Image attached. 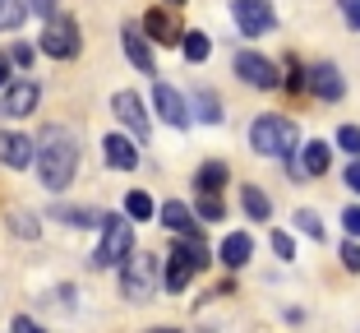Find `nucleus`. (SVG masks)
<instances>
[{"label":"nucleus","instance_id":"nucleus-3","mask_svg":"<svg viewBox=\"0 0 360 333\" xmlns=\"http://www.w3.org/2000/svg\"><path fill=\"white\" fill-rule=\"evenodd\" d=\"M199 269H208V246L199 241V232H190V237H180L176 250L167 255V278H162V282H167V291H176V296H180Z\"/></svg>","mask_w":360,"mask_h":333},{"label":"nucleus","instance_id":"nucleus-13","mask_svg":"<svg viewBox=\"0 0 360 333\" xmlns=\"http://www.w3.org/2000/svg\"><path fill=\"white\" fill-rule=\"evenodd\" d=\"M102 158H106V167H116V172H134L139 167V149H134L129 134H106L102 139Z\"/></svg>","mask_w":360,"mask_h":333},{"label":"nucleus","instance_id":"nucleus-22","mask_svg":"<svg viewBox=\"0 0 360 333\" xmlns=\"http://www.w3.org/2000/svg\"><path fill=\"white\" fill-rule=\"evenodd\" d=\"M180 46H185V61H190V65H203V61H208V51H212L208 32H199V28L185 32V37H180Z\"/></svg>","mask_w":360,"mask_h":333},{"label":"nucleus","instance_id":"nucleus-33","mask_svg":"<svg viewBox=\"0 0 360 333\" xmlns=\"http://www.w3.org/2000/svg\"><path fill=\"white\" fill-rule=\"evenodd\" d=\"M10 61H14V65H23V70H28V65H32V46H28V42H14Z\"/></svg>","mask_w":360,"mask_h":333},{"label":"nucleus","instance_id":"nucleus-41","mask_svg":"<svg viewBox=\"0 0 360 333\" xmlns=\"http://www.w3.org/2000/svg\"><path fill=\"white\" fill-rule=\"evenodd\" d=\"M171 5H185V0H171Z\"/></svg>","mask_w":360,"mask_h":333},{"label":"nucleus","instance_id":"nucleus-10","mask_svg":"<svg viewBox=\"0 0 360 333\" xmlns=\"http://www.w3.org/2000/svg\"><path fill=\"white\" fill-rule=\"evenodd\" d=\"M153 111H158L167 125H176V130L190 125V102H185V93H176L171 84H158V88H153Z\"/></svg>","mask_w":360,"mask_h":333},{"label":"nucleus","instance_id":"nucleus-40","mask_svg":"<svg viewBox=\"0 0 360 333\" xmlns=\"http://www.w3.org/2000/svg\"><path fill=\"white\" fill-rule=\"evenodd\" d=\"M153 333H176V329H153Z\"/></svg>","mask_w":360,"mask_h":333},{"label":"nucleus","instance_id":"nucleus-27","mask_svg":"<svg viewBox=\"0 0 360 333\" xmlns=\"http://www.w3.org/2000/svg\"><path fill=\"white\" fill-rule=\"evenodd\" d=\"M296 222H300V232H305V237H314V241H323V237H328V232H323V222H319V213H314V208H300V213H296Z\"/></svg>","mask_w":360,"mask_h":333},{"label":"nucleus","instance_id":"nucleus-7","mask_svg":"<svg viewBox=\"0 0 360 333\" xmlns=\"http://www.w3.org/2000/svg\"><path fill=\"white\" fill-rule=\"evenodd\" d=\"M231 19H236V28H240L245 37H264V32L277 23V14H273L268 0H231Z\"/></svg>","mask_w":360,"mask_h":333},{"label":"nucleus","instance_id":"nucleus-30","mask_svg":"<svg viewBox=\"0 0 360 333\" xmlns=\"http://www.w3.org/2000/svg\"><path fill=\"white\" fill-rule=\"evenodd\" d=\"M273 250H277V259H296V241L286 232H273Z\"/></svg>","mask_w":360,"mask_h":333},{"label":"nucleus","instance_id":"nucleus-35","mask_svg":"<svg viewBox=\"0 0 360 333\" xmlns=\"http://www.w3.org/2000/svg\"><path fill=\"white\" fill-rule=\"evenodd\" d=\"M342 10H347V23L360 32V0H342Z\"/></svg>","mask_w":360,"mask_h":333},{"label":"nucleus","instance_id":"nucleus-39","mask_svg":"<svg viewBox=\"0 0 360 333\" xmlns=\"http://www.w3.org/2000/svg\"><path fill=\"white\" fill-rule=\"evenodd\" d=\"M10 84V56H0V88Z\"/></svg>","mask_w":360,"mask_h":333},{"label":"nucleus","instance_id":"nucleus-23","mask_svg":"<svg viewBox=\"0 0 360 333\" xmlns=\"http://www.w3.org/2000/svg\"><path fill=\"white\" fill-rule=\"evenodd\" d=\"M240 204H245V213L255 218V222H268V213H273V204H268V194L259 190V185H245Z\"/></svg>","mask_w":360,"mask_h":333},{"label":"nucleus","instance_id":"nucleus-36","mask_svg":"<svg viewBox=\"0 0 360 333\" xmlns=\"http://www.w3.org/2000/svg\"><path fill=\"white\" fill-rule=\"evenodd\" d=\"M342 227H347L351 237H360V208H347V213H342Z\"/></svg>","mask_w":360,"mask_h":333},{"label":"nucleus","instance_id":"nucleus-28","mask_svg":"<svg viewBox=\"0 0 360 333\" xmlns=\"http://www.w3.org/2000/svg\"><path fill=\"white\" fill-rule=\"evenodd\" d=\"M338 149H347L351 158H360V125H342L338 130Z\"/></svg>","mask_w":360,"mask_h":333},{"label":"nucleus","instance_id":"nucleus-34","mask_svg":"<svg viewBox=\"0 0 360 333\" xmlns=\"http://www.w3.org/2000/svg\"><path fill=\"white\" fill-rule=\"evenodd\" d=\"M23 5H28L32 14H42V19H51V14H56V0H23Z\"/></svg>","mask_w":360,"mask_h":333},{"label":"nucleus","instance_id":"nucleus-18","mask_svg":"<svg viewBox=\"0 0 360 333\" xmlns=\"http://www.w3.org/2000/svg\"><path fill=\"white\" fill-rule=\"evenodd\" d=\"M120 42H125V56H129V65H134L139 75H158V65H153V51L143 46V37H139L134 23H129V28L120 32Z\"/></svg>","mask_w":360,"mask_h":333},{"label":"nucleus","instance_id":"nucleus-29","mask_svg":"<svg viewBox=\"0 0 360 333\" xmlns=\"http://www.w3.org/2000/svg\"><path fill=\"white\" fill-rule=\"evenodd\" d=\"M305 70H300V61H286V79H282V84L286 88H291V93H300V88H305Z\"/></svg>","mask_w":360,"mask_h":333},{"label":"nucleus","instance_id":"nucleus-17","mask_svg":"<svg viewBox=\"0 0 360 333\" xmlns=\"http://www.w3.org/2000/svg\"><path fill=\"white\" fill-rule=\"evenodd\" d=\"M158 218H162V227H167V232H176V237H190L194 227V208L190 204H180V199H167V204L158 208Z\"/></svg>","mask_w":360,"mask_h":333},{"label":"nucleus","instance_id":"nucleus-14","mask_svg":"<svg viewBox=\"0 0 360 333\" xmlns=\"http://www.w3.org/2000/svg\"><path fill=\"white\" fill-rule=\"evenodd\" d=\"M143 32H148L153 42H162V46H180V19L176 14H167V10H148L143 14Z\"/></svg>","mask_w":360,"mask_h":333},{"label":"nucleus","instance_id":"nucleus-9","mask_svg":"<svg viewBox=\"0 0 360 333\" xmlns=\"http://www.w3.org/2000/svg\"><path fill=\"white\" fill-rule=\"evenodd\" d=\"M37 97H42V88L32 84V79H10V84H5V97H0V111L23 120V116L37 111Z\"/></svg>","mask_w":360,"mask_h":333},{"label":"nucleus","instance_id":"nucleus-31","mask_svg":"<svg viewBox=\"0 0 360 333\" xmlns=\"http://www.w3.org/2000/svg\"><path fill=\"white\" fill-rule=\"evenodd\" d=\"M342 264H347V273H360V241H347V246H342Z\"/></svg>","mask_w":360,"mask_h":333},{"label":"nucleus","instance_id":"nucleus-15","mask_svg":"<svg viewBox=\"0 0 360 333\" xmlns=\"http://www.w3.org/2000/svg\"><path fill=\"white\" fill-rule=\"evenodd\" d=\"M0 162L14 167V172L32 167V139L28 134H14V130H0Z\"/></svg>","mask_w":360,"mask_h":333},{"label":"nucleus","instance_id":"nucleus-12","mask_svg":"<svg viewBox=\"0 0 360 333\" xmlns=\"http://www.w3.org/2000/svg\"><path fill=\"white\" fill-rule=\"evenodd\" d=\"M305 88L319 97V102H338L342 93H347V84H342V70L338 65H309V79H305Z\"/></svg>","mask_w":360,"mask_h":333},{"label":"nucleus","instance_id":"nucleus-19","mask_svg":"<svg viewBox=\"0 0 360 333\" xmlns=\"http://www.w3.org/2000/svg\"><path fill=\"white\" fill-rule=\"evenodd\" d=\"M328 167H333V149L323 139H309L305 144V162H300V172L305 176H328Z\"/></svg>","mask_w":360,"mask_h":333},{"label":"nucleus","instance_id":"nucleus-38","mask_svg":"<svg viewBox=\"0 0 360 333\" xmlns=\"http://www.w3.org/2000/svg\"><path fill=\"white\" fill-rule=\"evenodd\" d=\"M14 333H42V324H32L28 315H19V320H14Z\"/></svg>","mask_w":360,"mask_h":333},{"label":"nucleus","instance_id":"nucleus-37","mask_svg":"<svg viewBox=\"0 0 360 333\" xmlns=\"http://www.w3.org/2000/svg\"><path fill=\"white\" fill-rule=\"evenodd\" d=\"M347 190L360 194V158H351V167H347Z\"/></svg>","mask_w":360,"mask_h":333},{"label":"nucleus","instance_id":"nucleus-5","mask_svg":"<svg viewBox=\"0 0 360 333\" xmlns=\"http://www.w3.org/2000/svg\"><path fill=\"white\" fill-rule=\"evenodd\" d=\"M158 264L162 259H153V255H129L120 264V291H125L129 301H148L153 291H158Z\"/></svg>","mask_w":360,"mask_h":333},{"label":"nucleus","instance_id":"nucleus-1","mask_svg":"<svg viewBox=\"0 0 360 333\" xmlns=\"http://www.w3.org/2000/svg\"><path fill=\"white\" fill-rule=\"evenodd\" d=\"M32 167H37V181L51 194L70 190V181L79 172V139L65 125H42V134L32 144Z\"/></svg>","mask_w":360,"mask_h":333},{"label":"nucleus","instance_id":"nucleus-6","mask_svg":"<svg viewBox=\"0 0 360 333\" xmlns=\"http://www.w3.org/2000/svg\"><path fill=\"white\" fill-rule=\"evenodd\" d=\"M79 23L70 19V14H51L42 28V51L51 56V61H75L79 56Z\"/></svg>","mask_w":360,"mask_h":333},{"label":"nucleus","instance_id":"nucleus-8","mask_svg":"<svg viewBox=\"0 0 360 333\" xmlns=\"http://www.w3.org/2000/svg\"><path fill=\"white\" fill-rule=\"evenodd\" d=\"M111 111L120 116V125L134 134V139H143L148 144V134H153V125H148V111H143V97L139 93H129V88H120L116 97H111Z\"/></svg>","mask_w":360,"mask_h":333},{"label":"nucleus","instance_id":"nucleus-2","mask_svg":"<svg viewBox=\"0 0 360 333\" xmlns=\"http://www.w3.org/2000/svg\"><path fill=\"white\" fill-rule=\"evenodd\" d=\"M296 144H300L296 120L277 116V111H268V116H259L255 125H250V149H255L259 158H291Z\"/></svg>","mask_w":360,"mask_h":333},{"label":"nucleus","instance_id":"nucleus-16","mask_svg":"<svg viewBox=\"0 0 360 333\" xmlns=\"http://www.w3.org/2000/svg\"><path fill=\"white\" fill-rule=\"evenodd\" d=\"M217 259H222L226 269H245V264L255 259V241H250V232H231V237L222 241V250H217Z\"/></svg>","mask_w":360,"mask_h":333},{"label":"nucleus","instance_id":"nucleus-32","mask_svg":"<svg viewBox=\"0 0 360 333\" xmlns=\"http://www.w3.org/2000/svg\"><path fill=\"white\" fill-rule=\"evenodd\" d=\"M14 232H19V237H37V218H28V213H14Z\"/></svg>","mask_w":360,"mask_h":333},{"label":"nucleus","instance_id":"nucleus-4","mask_svg":"<svg viewBox=\"0 0 360 333\" xmlns=\"http://www.w3.org/2000/svg\"><path fill=\"white\" fill-rule=\"evenodd\" d=\"M97 227H102V241H97V250H93V264L97 269L125 264V259L134 255V227H129V218L125 213H106Z\"/></svg>","mask_w":360,"mask_h":333},{"label":"nucleus","instance_id":"nucleus-20","mask_svg":"<svg viewBox=\"0 0 360 333\" xmlns=\"http://www.w3.org/2000/svg\"><path fill=\"white\" fill-rule=\"evenodd\" d=\"M194 185H199V194H222V185H226V162L222 158H217V162H203L199 176H194Z\"/></svg>","mask_w":360,"mask_h":333},{"label":"nucleus","instance_id":"nucleus-25","mask_svg":"<svg viewBox=\"0 0 360 333\" xmlns=\"http://www.w3.org/2000/svg\"><path fill=\"white\" fill-rule=\"evenodd\" d=\"M194 218H203V222H222V218H226L222 194H199V204H194Z\"/></svg>","mask_w":360,"mask_h":333},{"label":"nucleus","instance_id":"nucleus-11","mask_svg":"<svg viewBox=\"0 0 360 333\" xmlns=\"http://www.w3.org/2000/svg\"><path fill=\"white\" fill-rule=\"evenodd\" d=\"M236 75L245 79V84H255V88H277L282 79H277L273 61L259 51H236Z\"/></svg>","mask_w":360,"mask_h":333},{"label":"nucleus","instance_id":"nucleus-26","mask_svg":"<svg viewBox=\"0 0 360 333\" xmlns=\"http://www.w3.org/2000/svg\"><path fill=\"white\" fill-rule=\"evenodd\" d=\"M23 14H28V5H23V0H0V32L19 28Z\"/></svg>","mask_w":360,"mask_h":333},{"label":"nucleus","instance_id":"nucleus-24","mask_svg":"<svg viewBox=\"0 0 360 333\" xmlns=\"http://www.w3.org/2000/svg\"><path fill=\"white\" fill-rule=\"evenodd\" d=\"M194 102H199V120H203V125H222V102H217L212 88H199Z\"/></svg>","mask_w":360,"mask_h":333},{"label":"nucleus","instance_id":"nucleus-21","mask_svg":"<svg viewBox=\"0 0 360 333\" xmlns=\"http://www.w3.org/2000/svg\"><path fill=\"white\" fill-rule=\"evenodd\" d=\"M153 213H158V204L148 199V190H129L125 194V218L129 222H148Z\"/></svg>","mask_w":360,"mask_h":333}]
</instances>
